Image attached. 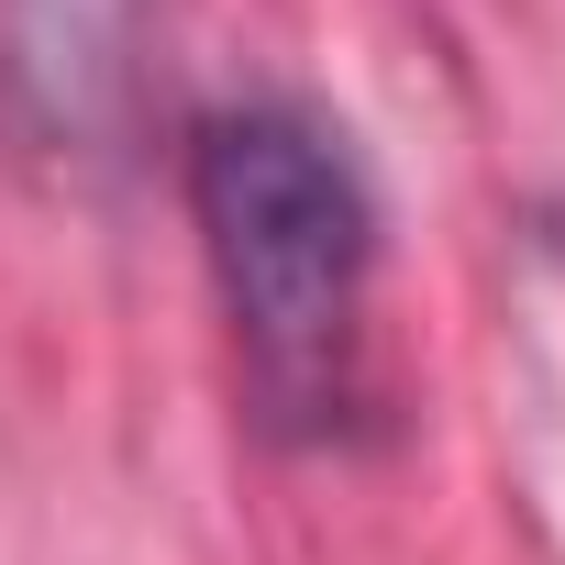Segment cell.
Returning a JSON list of instances; mask_svg holds the SVG:
<instances>
[{"label": "cell", "mask_w": 565, "mask_h": 565, "mask_svg": "<svg viewBox=\"0 0 565 565\" xmlns=\"http://www.w3.org/2000/svg\"><path fill=\"white\" fill-rule=\"evenodd\" d=\"M189 222L255 399L277 422L344 411L377 277V200L355 156L300 111H211L189 134Z\"/></svg>", "instance_id": "1"}, {"label": "cell", "mask_w": 565, "mask_h": 565, "mask_svg": "<svg viewBox=\"0 0 565 565\" xmlns=\"http://www.w3.org/2000/svg\"><path fill=\"white\" fill-rule=\"evenodd\" d=\"M12 12V78L56 145H111L145 78L156 0H0Z\"/></svg>", "instance_id": "2"}]
</instances>
